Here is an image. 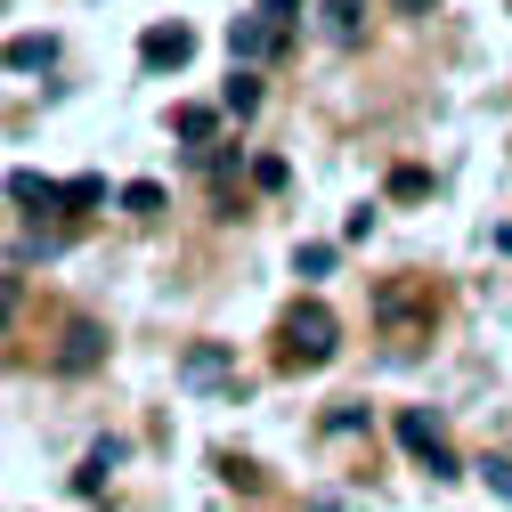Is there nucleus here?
I'll return each instance as SVG.
<instances>
[{
	"instance_id": "f3484780",
	"label": "nucleus",
	"mask_w": 512,
	"mask_h": 512,
	"mask_svg": "<svg viewBox=\"0 0 512 512\" xmlns=\"http://www.w3.org/2000/svg\"><path fill=\"white\" fill-rule=\"evenodd\" d=\"M293 171H285V155H261V163H252V187H285Z\"/></svg>"
},
{
	"instance_id": "9d476101",
	"label": "nucleus",
	"mask_w": 512,
	"mask_h": 512,
	"mask_svg": "<svg viewBox=\"0 0 512 512\" xmlns=\"http://www.w3.org/2000/svg\"><path fill=\"white\" fill-rule=\"evenodd\" d=\"M366 9H374V0H317V17H326V33H334V41H358Z\"/></svg>"
},
{
	"instance_id": "aec40b11",
	"label": "nucleus",
	"mask_w": 512,
	"mask_h": 512,
	"mask_svg": "<svg viewBox=\"0 0 512 512\" xmlns=\"http://www.w3.org/2000/svg\"><path fill=\"white\" fill-rule=\"evenodd\" d=\"M399 9H407V17H423V9H431V0H399Z\"/></svg>"
},
{
	"instance_id": "f257e3e1",
	"label": "nucleus",
	"mask_w": 512,
	"mask_h": 512,
	"mask_svg": "<svg viewBox=\"0 0 512 512\" xmlns=\"http://www.w3.org/2000/svg\"><path fill=\"white\" fill-rule=\"evenodd\" d=\"M342 350V326H334V309L326 301H301L285 317V366H326Z\"/></svg>"
},
{
	"instance_id": "7ed1b4c3",
	"label": "nucleus",
	"mask_w": 512,
	"mask_h": 512,
	"mask_svg": "<svg viewBox=\"0 0 512 512\" xmlns=\"http://www.w3.org/2000/svg\"><path fill=\"white\" fill-rule=\"evenodd\" d=\"M277 41H285V25H277L269 9H252V17L228 25V57H236V66H261V57H277Z\"/></svg>"
},
{
	"instance_id": "4468645a",
	"label": "nucleus",
	"mask_w": 512,
	"mask_h": 512,
	"mask_svg": "<svg viewBox=\"0 0 512 512\" xmlns=\"http://www.w3.org/2000/svg\"><path fill=\"white\" fill-rule=\"evenodd\" d=\"M293 269H301V277H326V269H334V244H301Z\"/></svg>"
},
{
	"instance_id": "1a4fd4ad",
	"label": "nucleus",
	"mask_w": 512,
	"mask_h": 512,
	"mask_svg": "<svg viewBox=\"0 0 512 512\" xmlns=\"http://www.w3.org/2000/svg\"><path fill=\"white\" fill-rule=\"evenodd\" d=\"M98 350H106V334L90 326V317H74V326H66V350H57V366H66V374H90Z\"/></svg>"
},
{
	"instance_id": "ddd939ff",
	"label": "nucleus",
	"mask_w": 512,
	"mask_h": 512,
	"mask_svg": "<svg viewBox=\"0 0 512 512\" xmlns=\"http://www.w3.org/2000/svg\"><path fill=\"white\" fill-rule=\"evenodd\" d=\"M122 212H131V220H155V212H163V187H155V179H131V187H122Z\"/></svg>"
},
{
	"instance_id": "6ab92c4d",
	"label": "nucleus",
	"mask_w": 512,
	"mask_h": 512,
	"mask_svg": "<svg viewBox=\"0 0 512 512\" xmlns=\"http://www.w3.org/2000/svg\"><path fill=\"white\" fill-rule=\"evenodd\" d=\"M261 9H269L277 25H293V9H301V0H261Z\"/></svg>"
},
{
	"instance_id": "6e6552de",
	"label": "nucleus",
	"mask_w": 512,
	"mask_h": 512,
	"mask_svg": "<svg viewBox=\"0 0 512 512\" xmlns=\"http://www.w3.org/2000/svg\"><path fill=\"white\" fill-rule=\"evenodd\" d=\"M122 456H131L122 439H98L90 456H82V472H74V488H82V496H106V480H114V464H122Z\"/></svg>"
},
{
	"instance_id": "f03ea898",
	"label": "nucleus",
	"mask_w": 512,
	"mask_h": 512,
	"mask_svg": "<svg viewBox=\"0 0 512 512\" xmlns=\"http://www.w3.org/2000/svg\"><path fill=\"white\" fill-rule=\"evenodd\" d=\"M399 447H407V456L431 472V480H456L464 464H456V447H447V431H439V415H423V407H399Z\"/></svg>"
},
{
	"instance_id": "2eb2a0df",
	"label": "nucleus",
	"mask_w": 512,
	"mask_h": 512,
	"mask_svg": "<svg viewBox=\"0 0 512 512\" xmlns=\"http://www.w3.org/2000/svg\"><path fill=\"white\" fill-rule=\"evenodd\" d=\"M480 480H488V496H504V504H512V464H504V456H488V464H480Z\"/></svg>"
},
{
	"instance_id": "a211bd4d",
	"label": "nucleus",
	"mask_w": 512,
	"mask_h": 512,
	"mask_svg": "<svg viewBox=\"0 0 512 512\" xmlns=\"http://www.w3.org/2000/svg\"><path fill=\"white\" fill-rule=\"evenodd\" d=\"M17 309H25V277H0V326H9Z\"/></svg>"
},
{
	"instance_id": "39448f33",
	"label": "nucleus",
	"mask_w": 512,
	"mask_h": 512,
	"mask_svg": "<svg viewBox=\"0 0 512 512\" xmlns=\"http://www.w3.org/2000/svg\"><path fill=\"white\" fill-rule=\"evenodd\" d=\"M179 382H187V391H220V382H236V350L228 342H196L179 358Z\"/></svg>"
},
{
	"instance_id": "0eeeda50",
	"label": "nucleus",
	"mask_w": 512,
	"mask_h": 512,
	"mask_svg": "<svg viewBox=\"0 0 512 512\" xmlns=\"http://www.w3.org/2000/svg\"><path fill=\"white\" fill-rule=\"evenodd\" d=\"M9 204H25V212H66V187L41 179V171H9Z\"/></svg>"
},
{
	"instance_id": "dca6fc26",
	"label": "nucleus",
	"mask_w": 512,
	"mask_h": 512,
	"mask_svg": "<svg viewBox=\"0 0 512 512\" xmlns=\"http://www.w3.org/2000/svg\"><path fill=\"white\" fill-rule=\"evenodd\" d=\"M106 196V179H66V212H82V204H98Z\"/></svg>"
},
{
	"instance_id": "f8f14e48",
	"label": "nucleus",
	"mask_w": 512,
	"mask_h": 512,
	"mask_svg": "<svg viewBox=\"0 0 512 512\" xmlns=\"http://www.w3.org/2000/svg\"><path fill=\"white\" fill-rule=\"evenodd\" d=\"M220 106H228L236 122H244L252 106H261V82H252V66H236V74H228V90H220Z\"/></svg>"
},
{
	"instance_id": "423d86ee",
	"label": "nucleus",
	"mask_w": 512,
	"mask_h": 512,
	"mask_svg": "<svg viewBox=\"0 0 512 512\" xmlns=\"http://www.w3.org/2000/svg\"><path fill=\"white\" fill-rule=\"evenodd\" d=\"M0 66L9 74H41V66H57V41L49 33H9L0 41Z\"/></svg>"
},
{
	"instance_id": "20e7f679",
	"label": "nucleus",
	"mask_w": 512,
	"mask_h": 512,
	"mask_svg": "<svg viewBox=\"0 0 512 512\" xmlns=\"http://www.w3.org/2000/svg\"><path fill=\"white\" fill-rule=\"evenodd\" d=\"M187 57H196V33H187V25H147L139 33V66L147 74H179Z\"/></svg>"
},
{
	"instance_id": "9b49d317",
	"label": "nucleus",
	"mask_w": 512,
	"mask_h": 512,
	"mask_svg": "<svg viewBox=\"0 0 512 512\" xmlns=\"http://www.w3.org/2000/svg\"><path fill=\"white\" fill-rule=\"evenodd\" d=\"M171 131H179L187 147H204V139L220 131V114H212V106H179V114H171Z\"/></svg>"
}]
</instances>
